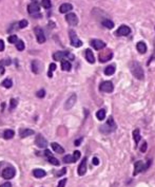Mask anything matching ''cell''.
Instances as JSON below:
<instances>
[{"label": "cell", "instance_id": "17", "mask_svg": "<svg viewBox=\"0 0 155 187\" xmlns=\"http://www.w3.org/2000/svg\"><path fill=\"white\" fill-rule=\"evenodd\" d=\"M32 71L35 74H39L42 71V63L39 60H33L32 61Z\"/></svg>", "mask_w": 155, "mask_h": 187}, {"label": "cell", "instance_id": "44", "mask_svg": "<svg viewBox=\"0 0 155 187\" xmlns=\"http://www.w3.org/2000/svg\"><path fill=\"white\" fill-rule=\"evenodd\" d=\"M2 61H3V65H4V66H10L11 63H12V61H11V59H10V58L2 59Z\"/></svg>", "mask_w": 155, "mask_h": 187}, {"label": "cell", "instance_id": "36", "mask_svg": "<svg viewBox=\"0 0 155 187\" xmlns=\"http://www.w3.org/2000/svg\"><path fill=\"white\" fill-rule=\"evenodd\" d=\"M7 40H9V43H15V45H16V43L18 41V37H17V35H11V36L7 38Z\"/></svg>", "mask_w": 155, "mask_h": 187}, {"label": "cell", "instance_id": "7", "mask_svg": "<svg viewBox=\"0 0 155 187\" xmlns=\"http://www.w3.org/2000/svg\"><path fill=\"white\" fill-rule=\"evenodd\" d=\"M69 36H70V40H71V45L75 48H79L82 46V41L77 37L74 30H70L69 31Z\"/></svg>", "mask_w": 155, "mask_h": 187}, {"label": "cell", "instance_id": "12", "mask_svg": "<svg viewBox=\"0 0 155 187\" xmlns=\"http://www.w3.org/2000/svg\"><path fill=\"white\" fill-rule=\"evenodd\" d=\"M131 33V29H130L128 26H120L117 31L115 32V35L116 36H127Z\"/></svg>", "mask_w": 155, "mask_h": 187}, {"label": "cell", "instance_id": "40", "mask_svg": "<svg viewBox=\"0 0 155 187\" xmlns=\"http://www.w3.org/2000/svg\"><path fill=\"white\" fill-rule=\"evenodd\" d=\"M65 184H67V179H62V180H60L58 182V185H57V187H65Z\"/></svg>", "mask_w": 155, "mask_h": 187}, {"label": "cell", "instance_id": "29", "mask_svg": "<svg viewBox=\"0 0 155 187\" xmlns=\"http://www.w3.org/2000/svg\"><path fill=\"white\" fill-rule=\"evenodd\" d=\"M133 138H134V141H135V144L138 145L139 141H140V132H139V129H135L134 131H133Z\"/></svg>", "mask_w": 155, "mask_h": 187}, {"label": "cell", "instance_id": "33", "mask_svg": "<svg viewBox=\"0 0 155 187\" xmlns=\"http://www.w3.org/2000/svg\"><path fill=\"white\" fill-rule=\"evenodd\" d=\"M48 160H49V162H50L52 165H54V166H59V164H60V162H59L56 158H54V157H50V158H48Z\"/></svg>", "mask_w": 155, "mask_h": 187}, {"label": "cell", "instance_id": "32", "mask_svg": "<svg viewBox=\"0 0 155 187\" xmlns=\"http://www.w3.org/2000/svg\"><path fill=\"white\" fill-rule=\"evenodd\" d=\"M1 85H2V87H4V88L10 89L11 87L13 86V82H12V80H11L10 78H5L3 82H2V84H1Z\"/></svg>", "mask_w": 155, "mask_h": 187}, {"label": "cell", "instance_id": "35", "mask_svg": "<svg viewBox=\"0 0 155 187\" xmlns=\"http://www.w3.org/2000/svg\"><path fill=\"white\" fill-rule=\"evenodd\" d=\"M28 24H29V22H28V20H26V19H22L21 21H19V22H18V26H19V29H24V28H26V26H28Z\"/></svg>", "mask_w": 155, "mask_h": 187}, {"label": "cell", "instance_id": "6", "mask_svg": "<svg viewBox=\"0 0 155 187\" xmlns=\"http://www.w3.org/2000/svg\"><path fill=\"white\" fill-rule=\"evenodd\" d=\"M15 174H16V170H15V168L12 167V166H7V167L3 168L2 169V172H1V176L3 179H7V180H11V179H13L15 177Z\"/></svg>", "mask_w": 155, "mask_h": 187}, {"label": "cell", "instance_id": "43", "mask_svg": "<svg viewBox=\"0 0 155 187\" xmlns=\"http://www.w3.org/2000/svg\"><path fill=\"white\" fill-rule=\"evenodd\" d=\"M146 150H147V142H144L142 145V147H140V151H142V152H146Z\"/></svg>", "mask_w": 155, "mask_h": 187}, {"label": "cell", "instance_id": "11", "mask_svg": "<svg viewBox=\"0 0 155 187\" xmlns=\"http://www.w3.org/2000/svg\"><path fill=\"white\" fill-rule=\"evenodd\" d=\"M113 57V53L111 52L110 50H106L102 52L99 53V61L100 62H107L108 60H110Z\"/></svg>", "mask_w": 155, "mask_h": 187}, {"label": "cell", "instance_id": "37", "mask_svg": "<svg viewBox=\"0 0 155 187\" xmlns=\"http://www.w3.org/2000/svg\"><path fill=\"white\" fill-rule=\"evenodd\" d=\"M41 5L44 7V9H50V7H51V5H52L51 1H50V0H42Z\"/></svg>", "mask_w": 155, "mask_h": 187}, {"label": "cell", "instance_id": "2", "mask_svg": "<svg viewBox=\"0 0 155 187\" xmlns=\"http://www.w3.org/2000/svg\"><path fill=\"white\" fill-rule=\"evenodd\" d=\"M130 69H131V73H132L134 77H136L137 79L142 80L144 79V76H145V73H144V69L142 67L140 66V63L137 61H133L130 66Z\"/></svg>", "mask_w": 155, "mask_h": 187}, {"label": "cell", "instance_id": "28", "mask_svg": "<svg viewBox=\"0 0 155 187\" xmlns=\"http://www.w3.org/2000/svg\"><path fill=\"white\" fill-rule=\"evenodd\" d=\"M96 117H97V119H99V121H103V119L106 118V110H104V109H99V110L96 112Z\"/></svg>", "mask_w": 155, "mask_h": 187}, {"label": "cell", "instance_id": "49", "mask_svg": "<svg viewBox=\"0 0 155 187\" xmlns=\"http://www.w3.org/2000/svg\"><path fill=\"white\" fill-rule=\"evenodd\" d=\"M0 187H12V184L10 182H5V183H3Z\"/></svg>", "mask_w": 155, "mask_h": 187}, {"label": "cell", "instance_id": "1", "mask_svg": "<svg viewBox=\"0 0 155 187\" xmlns=\"http://www.w3.org/2000/svg\"><path fill=\"white\" fill-rule=\"evenodd\" d=\"M117 125L115 124L113 117L112 116H109L108 121L106 122V124H103L101 127H100V132H102L103 134H109V133H112L116 130Z\"/></svg>", "mask_w": 155, "mask_h": 187}, {"label": "cell", "instance_id": "25", "mask_svg": "<svg viewBox=\"0 0 155 187\" xmlns=\"http://www.w3.org/2000/svg\"><path fill=\"white\" fill-rule=\"evenodd\" d=\"M136 49H137V51H138L139 53H142V54L147 52V46H146V43H144V41H139V43L136 45Z\"/></svg>", "mask_w": 155, "mask_h": 187}, {"label": "cell", "instance_id": "24", "mask_svg": "<svg viewBox=\"0 0 155 187\" xmlns=\"http://www.w3.org/2000/svg\"><path fill=\"white\" fill-rule=\"evenodd\" d=\"M61 69L63 71H70L72 69V65L71 62L67 60V59H62L61 60Z\"/></svg>", "mask_w": 155, "mask_h": 187}, {"label": "cell", "instance_id": "18", "mask_svg": "<svg viewBox=\"0 0 155 187\" xmlns=\"http://www.w3.org/2000/svg\"><path fill=\"white\" fill-rule=\"evenodd\" d=\"M78 174L79 176H84L87 172V158H84V160L81 161V163L78 166Z\"/></svg>", "mask_w": 155, "mask_h": 187}, {"label": "cell", "instance_id": "14", "mask_svg": "<svg viewBox=\"0 0 155 187\" xmlns=\"http://www.w3.org/2000/svg\"><path fill=\"white\" fill-rule=\"evenodd\" d=\"M65 20H67V22H68L69 24H70V26H77V23H78V18L74 13L67 14V16H65Z\"/></svg>", "mask_w": 155, "mask_h": 187}, {"label": "cell", "instance_id": "48", "mask_svg": "<svg viewBox=\"0 0 155 187\" xmlns=\"http://www.w3.org/2000/svg\"><path fill=\"white\" fill-rule=\"evenodd\" d=\"M92 163H93L94 165L99 164V160H98V158H93V160H92Z\"/></svg>", "mask_w": 155, "mask_h": 187}, {"label": "cell", "instance_id": "45", "mask_svg": "<svg viewBox=\"0 0 155 187\" xmlns=\"http://www.w3.org/2000/svg\"><path fill=\"white\" fill-rule=\"evenodd\" d=\"M44 155L46 157V158H50V157H53V154H52V152L49 149H45L44 151Z\"/></svg>", "mask_w": 155, "mask_h": 187}, {"label": "cell", "instance_id": "31", "mask_svg": "<svg viewBox=\"0 0 155 187\" xmlns=\"http://www.w3.org/2000/svg\"><path fill=\"white\" fill-rule=\"evenodd\" d=\"M56 68H57L56 63H54V62L50 63V67H49V71H48V76H49V77H53V72H54V71L56 70Z\"/></svg>", "mask_w": 155, "mask_h": 187}, {"label": "cell", "instance_id": "5", "mask_svg": "<svg viewBox=\"0 0 155 187\" xmlns=\"http://www.w3.org/2000/svg\"><path fill=\"white\" fill-rule=\"evenodd\" d=\"M150 165H151V161L149 160L148 163L145 165V162L142 161H137L134 164V172H133V176H137L138 173H140L142 171H145L147 170L149 167H150Z\"/></svg>", "mask_w": 155, "mask_h": 187}, {"label": "cell", "instance_id": "13", "mask_svg": "<svg viewBox=\"0 0 155 187\" xmlns=\"http://www.w3.org/2000/svg\"><path fill=\"white\" fill-rule=\"evenodd\" d=\"M35 144L37 147L39 148H46L48 147V141L44 138V136H42L41 134H38L36 136Z\"/></svg>", "mask_w": 155, "mask_h": 187}, {"label": "cell", "instance_id": "26", "mask_svg": "<svg viewBox=\"0 0 155 187\" xmlns=\"http://www.w3.org/2000/svg\"><path fill=\"white\" fill-rule=\"evenodd\" d=\"M14 134H15V132H14L12 129H7V130L3 132V138H5V140H11V138H14Z\"/></svg>", "mask_w": 155, "mask_h": 187}, {"label": "cell", "instance_id": "42", "mask_svg": "<svg viewBox=\"0 0 155 187\" xmlns=\"http://www.w3.org/2000/svg\"><path fill=\"white\" fill-rule=\"evenodd\" d=\"M65 172H67V168H62L59 172H57V173H56V176H57V177H61V176L65 174Z\"/></svg>", "mask_w": 155, "mask_h": 187}, {"label": "cell", "instance_id": "9", "mask_svg": "<svg viewBox=\"0 0 155 187\" xmlns=\"http://www.w3.org/2000/svg\"><path fill=\"white\" fill-rule=\"evenodd\" d=\"M99 90L101 92H106V93H110L114 90V86L112 84V82L110 80H106V82H102L99 86Z\"/></svg>", "mask_w": 155, "mask_h": 187}, {"label": "cell", "instance_id": "8", "mask_svg": "<svg viewBox=\"0 0 155 187\" xmlns=\"http://www.w3.org/2000/svg\"><path fill=\"white\" fill-rule=\"evenodd\" d=\"M79 158H80V152L78 150H76L73 152V154H67L65 157H63V162H65V163H68V164H70V163H75L77 160H79Z\"/></svg>", "mask_w": 155, "mask_h": 187}, {"label": "cell", "instance_id": "34", "mask_svg": "<svg viewBox=\"0 0 155 187\" xmlns=\"http://www.w3.org/2000/svg\"><path fill=\"white\" fill-rule=\"evenodd\" d=\"M16 48L18 51H23L24 50V48H26V46H24V43H23L22 40H18L16 43Z\"/></svg>", "mask_w": 155, "mask_h": 187}, {"label": "cell", "instance_id": "16", "mask_svg": "<svg viewBox=\"0 0 155 187\" xmlns=\"http://www.w3.org/2000/svg\"><path fill=\"white\" fill-rule=\"evenodd\" d=\"M91 45L93 47L95 50H102L106 48V43H103L102 40H99V39H92L91 40Z\"/></svg>", "mask_w": 155, "mask_h": 187}, {"label": "cell", "instance_id": "46", "mask_svg": "<svg viewBox=\"0 0 155 187\" xmlns=\"http://www.w3.org/2000/svg\"><path fill=\"white\" fill-rule=\"evenodd\" d=\"M82 140H84V138H78V140H76V141L74 142V145L75 146H79L80 143L82 142Z\"/></svg>", "mask_w": 155, "mask_h": 187}, {"label": "cell", "instance_id": "23", "mask_svg": "<svg viewBox=\"0 0 155 187\" xmlns=\"http://www.w3.org/2000/svg\"><path fill=\"white\" fill-rule=\"evenodd\" d=\"M51 147H52V149H53V150L55 151L56 153H65V149H63V148H62L61 146L58 144V143H55V142H54V143H52Z\"/></svg>", "mask_w": 155, "mask_h": 187}, {"label": "cell", "instance_id": "41", "mask_svg": "<svg viewBox=\"0 0 155 187\" xmlns=\"http://www.w3.org/2000/svg\"><path fill=\"white\" fill-rule=\"evenodd\" d=\"M4 65H3V61L2 60H0V75H2L4 73Z\"/></svg>", "mask_w": 155, "mask_h": 187}, {"label": "cell", "instance_id": "47", "mask_svg": "<svg viewBox=\"0 0 155 187\" xmlns=\"http://www.w3.org/2000/svg\"><path fill=\"white\" fill-rule=\"evenodd\" d=\"M4 50V41L0 39V52H2Z\"/></svg>", "mask_w": 155, "mask_h": 187}, {"label": "cell", "instance_id": "21", "mask_svg": "<svg viewBox=\"0 0 155 187\" xmlns=\"http://www.w3.org/2000/svg\"><path fill=\"white\" fill-rule=\"evenodd\" d=\"M84 55H86V59L88 60V62L90 63H94L95 62V57H94L93 53L90 49H87L84 51Z\"/></svg>", "mask_w": 155, "mask_h": 187}, {"label": "cell", "instance_id": "27", "mask_svg": "<svg viewBox=\"0 0 155 187\" xmlns=\"http://www.w3.org/2000/svg\"><path fill=\"white\" fill-rule=\"evenodd\" d=\"M101 24H102V26H104V28H107V29L111 30L114 28V23L113 21H111V20L109 19H104L101 21Z\"/></svg>", "mask_w": 155, "mask_h": 187}, {"label": "cell", "instance_id": "30", "mask_svg": "<svg viewBox=\"0 0 155 187\" xmlns=\"http://www.w3.org/2000/svg\"><path fill=\"white\" fill-rule=\"evenodd\" d=\"M114 73H115V66H109V67H107L106 69H104V74L106 75H113Z\"/></svg>", "mask_w": 155, "mask_h": 187}, {"label": "cell", "instance_id": "39", "mask_svg": "<svg viewBox=\"0 0 155 187\" xmlns=\"http://www.w3.org/2000/svg\"><path fill=\"white\" fill-rule=\"evenodd\" d=\"M36 95H37V97H39V99H42V97H44L45 95V91L42 89V90H39L37 93H36Z\"/></svg>", "mask_w": 155, "mask_h": 187}, {"label": "cell", "instance_id": "19", "mask_svg": "<svg viewBox=\"0 0 155 187\" xmlns=\"http://www.w3.org/2000/svg\"><path fill=\"white\" fill-rule=\"evenodd\" d=\"M35 133L34 132V130H32V129H29V128H23V129H20L19 131V135L21 138H26V136H30V135H33Z\"/></svg>", "mask_w": 155, "mask_h": 187}, {"label": "cell", "instance_id": "38", "mask_svg": "<svg viewBox=\"0 0 155 187\" xmlns=\"http://www.w3.org/2000/svg\"><path fill=\"white\" fill-rule=\"evenodd\" d=\"M17 104H18V101L16 99H11V106H10V110H13L17 107Z\"/></svg>", "mask_w": 155, "mask_h": 187}, {"label": "cell", "instance_id": "15", "mask_svg": "<svg viewBox=\"0 0 155 187\" xmlns=\"http://www.w3.org/2000/svg\"><path fill=\"white\" fill-rule=\"evenodd\" d=\"M77 101V95L76 94H72L68 99H67V102L65 104V109L67 110H70V109L73 108V106L75 105V103Z\"/></svg>", "mask_w": 155, "mask_h": 187}, {"label": "cell", "instance_id": "10", "mask_svg": "<svg viewBox=\"0 0 155 187\" xmlns=\"http://www.w3.org/2000/svg\"><path fill=\"white\" fill-rule=\"evenodd\" d=\"M34 33L36 35V39L38 41L39 43H45V35H44V32H43V30L41 28H39V26H36L35 29H34Z\"/></svg>", "mask_w": 155, "mask_h": 187}, {"label": "cell", "instance_id": "4", "mask_svg": "<svg viewBox=\"0 0 155 187\" xmlns=\"http://www.w3.org/2000/svg\"><path fill=\"white\" fill-rule=\"evenodd\" d=\"M53 58H54V60H60V61L65 58H68L70 60H74L75 56L71 52H69V51H58V52L53 54Z\"/></svg>", "mask_w": 155, "mask_h": 187}, {"label": "cell", "instance_id": "20", "mask_svg": "<svg viewBox=\"0 0 155 187\" xmlns=\"http://www.w3.org/2000/svg\"><path fill=\"white\" fill-rule=\"evenodd\" d=\"M73 10V5L71 3H62L59 7V12L61 14H65Z\"/></svg>", "mask_w": 155, "mask_h": 187}, {"label": "cell", "instance_id": "22", "mask_svg": "<svg viewBox=\"0 0 155 187\" xmlns=\"http://www.w3.org/2000/svg\"><path fill=\"white\" fill-rule=\"evenodd\" d=\"M33 176H34L35 178H37V179H41V178L46 176V172H45L43 169H39V168H37V169H34V170H33Z\"/></svg>", "mask_w": 155, "mask_h": 187}, {"label": "cell", "instance_id": "3", "mask_svg": "<svg viewBox=\"0 0 155 187\" xmlns=\"http://www.w3.org/2000/svg\"><path fill=\"white\" fill-rule=\"evenodd\" d=\"M28 12H29L30 15H32V16L36 17V18H40L41 15L39 14L40 12V5L37 1H33L31 3L28 5Z\"/></svg>", "mask_w": 155, "mask_h": 187}]
</instances>
